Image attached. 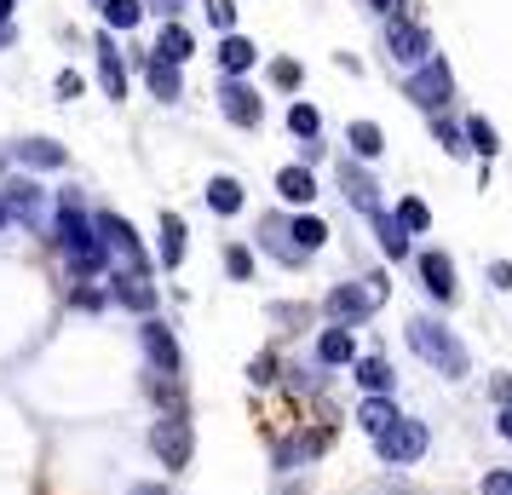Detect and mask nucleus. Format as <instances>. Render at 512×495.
<instances>
[{
	"label": "nucleus",
	"mask_w": 512,
	"mask_h": 495,
	"mask_svg": "<svg viewBox=\"0 0 512 495\" xmlns=\"http://www.w3.org/2000/svg\"><path fill=\"white\" fill-rule=\"evenodd\" d=\"M133 495H167L162 484H144V490H133Z\"/></svg>",
	"instance_id": "obj_44"
},
{
	"label": "nucleus",
	"mask_w": 512,
	"mask_h": 495,
	"mask_svg": "<svg viewBox=\"0 0 512 495\" xmlns=\"http://www.w3.org/2000/svg\"><path fill=\"white\" fill-rule=\"evenodd\" d=\"M225 116L236 121V127H259V98H254V87H242V81H225Z\"/></svg>",
	"instance_id": "obj_11"
},
{
	"label": "nucleus",
	"mask_w": 512,
	"mask_h": 495,
	"mask_svg": "<svg viewBox=\"0 0 512 495\" xmlns=\"http://www.w3.org/2000/svg\"><path fill=\"white\" fill-rule=\"evenodd\" d=\"M438 139H443V150H449V156H461L466 144H461V127H449V121H438Z\"/></svg>",
	"instance_id": "obj_35"
},
{
	"label": "nucleus",
	"mask_w": 512,
	"mask_h": 495,
	"mask_svg": "<svg viewBox=\"0 0 512 495\" xmlns=\"http://www.w3.org/2000/svg\"><path fill=\"white\" fill-rule=\"evenodd\" d=\"M466 139H472L466 150H478V156H495V150H501V144H495V127H489L484 116H472V121H466Z\"/></svg>",
	"instance_id": "obj_31"
},
{
	"label": "nucleus",
	"mask_w": 512,
	"mask_h": 495,
	"mask_svg": "<svg viewBox=\"0 0 512 495\" xmlns=\"http://www.w3.org/2000/svg\"><path fill=\"white\" fill-rule=\"evenodd\" d=\"M409 346H415V357H426L438 375H449V380H461V375H466L461 340L443 329V323H432V317H415V323H409Z\"/></svg>",
	"instance_id": "obj_1"
},
{
	"label": "nucleus",
	"mask_w": 512,
	"mask_h": 495,
	"mask_svg": "<svg viewBox=\"0 0 512 495\" xmlns=\"http://www.w3.org/2000/svg\"><path fill=\"white\" fill-rule=\"evenodd\" d=\"M357 380H363L369 398H386L392 392V363L386 357H357Z\"/></svg>",
	"instance_id": "obj_17"
},
{
	"label": "nucleus",
	"mask_w": 512,
	"mask_h": 495,
	"mask_svg": "<svg viewBox=\"0 0 512 495\" xmlns=\"http://www.w3.org/2000/svg\"><path fill=\"white\" fill-rule=\"evenodd\" d=\"M277 196H288V202H311V196H317L311 167H282L277 173Z\"/></svg>",
	"instance_id": "obj_18"
},
{
	"label": "nucleus",
	"mask_w": 512,
	"mask_h": 495,
	"mask_svg": "<svg viewBox=\"0 0 512 495\" xmlns=\"http://www.w3.org/2000/svg\"><path fill=\"white\" fill-rule=\"evenodd\" d=\"M98 12H104V24H110V29H139V18H144L139 0H104Z\"/></svg>",
	"instance_id": "obj_28"
},
{
	"label": "nucleus",
	"mask_w": 512,
	"mask_h": 495,
	"mask_svg": "<svg viewBox=\"0 0 512 495\" xmlns=\"http://www.w3.org/2000/svg\"><path fill=\"white\" fill-rule=\"evenodd\" d=\"M98 6H104V0H98Z\"/></svg>",
	"instance_id": "obj_48"
},
{
	"label": "nucleus",
	"mask_w": 512,
	"mask_h": 495,
	"mask_svg": "<svg viewBox=\"0 0 512 495\" xmlns=\"http://www.w3.org/2000/svg\"><path fill=\"white\" fill-rule=\"evenodd\" d=\"M374 12L380 18H403V0H374Z\"/></svg>",
	"instance_id": "obj_41"
},
{
	"label": "nucleus",
	"mask_w": 512,
	"mask_h": 495,
	"mask_svg": "<svg viewBox=\"0 0 512 495\" xmlns=\"http://www.w3.org/2000/svg\"><path fill=\"white\" fill-rule=\"evenodd\" d=\"M346 139H351V150H357V156H369V162L380 156V150H386V133H380L374 121H351V133H346Z\"/></svg>",
	"instance_id": "obj_26"
},
{
	"label": "nucleus",
	"mask_w": 512,
	"mask_h": 495,
	"mask_svg": "<svg viewBox=\"0 0 512 495\" xmlns=\"http://www.w3.org/2000/svg\"><path fill=\"white\" fill-rule=\"evenodd\" d=\"M144 386H150V398L162 403L167 415H185V392H179V375H150Z\"/></svg>",
	"instance_id": "obj_23"
},
{
	"label": "nucleus",
	"mask_w": 512,
	"mask_h": 495,
	"mask_svg": "<svg viewBox=\"0 0 512 495\" xmlns=\"http://www.w3.org/2000/svg\"><path fill=\"white\" fill-rule=\"evenodd\" d=\"M449 93H455V81H449V64H443V58H426V64L409 75V98H415L420 110H443Z\"/></svg>",
	"instance_id": "obj_6"
},
{
	"label": "nucleus",
	"mask_w": 512,
	"mask_h": 495,
	"mask_svg": "<svg viewBox=\"0 0 512 495\" xmlns=\"http://www.w3.org/2000/svg\"><path fill=\"white\" fill-rule=\"evenodd\" d=\"M6 12H12V0H0V18H6Z\"/></svg>",
	"instance_id": "obj_47"
},
{
	"label": "nucleus",
	"mask_w": 512,
	"mask_h": 495,
	"mask_svg": "<svg viewBox=\"0 0 512 495\" xmlns=\"http://www.w3.org/2000/svg\"><path fill=\"white\" fill-rule=\"evenodd\" d=\"M225 265H231V277H254V254L248 248H225Z\"/></svg>",
	"instance_id": "obj_33"
},
{
	"label": "nucleus",
	"mask_w": 512,
	"mask_h": 495,
	"mask_svg": "<svg viewBox=\"0 0 512 495\" xmlns=\"http://www.w3.org/2000/svg\"><path fill=\"white\" fill-rule=\"evenodd\" d=\"M501 438H512V409H501Z\"/></svg>",
	"instance_id": "obj_42"
},
{
	"label": "nucleus",
	"mask_w": 512,
	"mask_h": 495,
	"mask_svg": "<svg viewBox=\"0 0 512 495\" xmlns=\"http://www.w3.org/2000/svg\"><path fill=\"white\" fill-rule=\"evenodd\" d=\"M317 357H323V363H351V357H357V346H351V329H323V340H317Z\"/></svg>",
	"instance_id": "obj_24"
},
{
	"label": "nucleus",
	"mask_w": 512,
	"mask_h": 495,
	"mask_svg": "<svg viewBox=\"0 0 512 495\" xmlns=\"http://www.w3.org/2000/svg\"><path fill=\"white\" fill-rule=\"evenodd\" d=\"M6 41H12V24H6V18H0V47H6Z\"/></svg>",
	"instance_id": "obj_45"
},
{
	"label": "nucleus",
	"mask_w": 512,
	"mask_h": 495,
	"mask_svg": "<svg viewBox=\"0 0 512 495\" xmlns=\"http://www.w3.org/2000/svg\"><path fill=\"white\" fill-rule=\"evenodd\" d=\"M397 231L409 236V231H426V225H432V208H426V202H420V196H409V202H397Z\"/></svg>",
	"instance_id": "obj_29"
},
{
	"label": "nucleus",
	"mask_w": 512,
	"mask_h": 495,
	"mask_svg": "<svg viewBox=\"0 0 512 495\" xmlns=\"http://www.w3.org/2000/svg\"><path fill=\"white\" fill-rule=\"evenodd\" d=\"M208 208L213 213H236V208H242V185H236L231 173H219V179L208 185Z\"/></svg>",
	"instance_id": "obj_25"
},
{
	"label": "nucleus",
	"mask_w": 512,
	"mask_h": 495,
	"mask_svg": "<svg viewBox=\"0 0 512 495\" xmlns=\"http://www.w3.org/2000/svg\"><path fill=\"white\" fill-rule=\"evenodd\" d=\"M484 495H512V472H489V478H484Z\"/></svg>",
	"instance_id": "obj_37"
},
{
	"label": "nucleus",
	"mask_w": 512,
	"mask_h": 495,
	"mask_svg": "<svg viewBox=\"0 0 512 495\" xmlns=\"http://www.w3.org/2000/svg\"><path fill=\"white\" fill-rule=\"evenodd\" d=\"M190 52H196V41H190V29H185V24H167V29H162V41H156V58L179 70V64L190 58Z\"/></svg>",
	"instance_id": "obj_16"
},
{
	"label": "nucleus",
	"mask_w": 512,
	"mask_h": 495,
	"mask_svg": "<svg viewBox=\"0 0 512 495\" xmlns=\"http://www.w3.org/2000/svg\"><path fill=\"white\" fill-rule=\"evenodd\" d=\"M489 283H495V288H512V265L495 260V265H489Z\"/></svg>",
	"instance_id": "obj_39"
},
{
	"label": "nucleus",
	"mask_w": 512,
	"mask_h": 495,
	"mask_svg": "<svg viewBox=\"0 0 512 495\" xmlns=\"http://www.w3.org/2000/svg\"><path fill=\"white\" fill-rule=\"evenodd\" d=\"M357 421H363V432H369V438H380V432H386V426L397 421L392 398H363V409H357Z\"/></svg>",
	"instance_id": "obj_21"
},
{
	"label": "nucleus",
	"mask_w": 512,
	"mask_h": 495,
	"mask_svg": "<svg viewBox=\"0 0 512 495\" xmlns=\"http://www.w3.org/2000/svg\"><path fill=\"white\" fill-rule=\"evenodd\" d=\"M374 449H380V461H392V467H409V461H420L426 455V421H409V415H397L380 438H374Z\"/></svg>",
	"instance_id": "obj_3"
},
{
	"label": "nucleus",
	"mask_w": 512,
	"mask_h": 495,
	"mask_svg": "<svg viewBox=\"0 0 512 495\" xmlns=\"http://www.w3.org/2000/svg\"><path fill=\"white\" fill-rule=\"evenodd\" d=\"M24 162H29V167H64V144L35 139V144H24Z\"/></svg>",
	"instance_id": "obj_30"
},
{
	"label": "nucleus",
	"mask_w": 512,
	"mask_h": 495,
	"mask_svg": "<svg viewBox=\"0 0 512 495\" xmlns=\"http://www.w3.org/2000/svg\"><path fill=\"white\" fill-rule=\"evenodd\" d=\"M116 300L133 311H150L156 306V288L144 283V271H116Z\"/></svg>",
	"instance_id": "obj_13"
},
{
	"label": "nucleus",
	"mask_w": 512,
	"mask_h": 495,
	"mask_svg": "<svg viewBox=\"0 0 512 495\" xmlns=\"http://www.w3.org/2000/svg\"><path fill=\"white\" fill-rule=\"evenodd\" d=\"M150 6H162V12H173V0H150Z\"/></svg>",
	"instance_id": "obj_46"
},
{
	"label": "nucleus",
	"mask_w": 512,
	"mask_h": 495,
	"mask_svg": "<svg viewBox=\"0 0 512 495\" xmlns=\"http://www.w3.org/2000/svg\"><path fill=\"white\" fill-rule=\"evenodd\" d=\"M98 87H104V98H127V70H121V52L110 35L98 41Z\"/></svg>",
	"instance_id": "obj_10"
},
{
	"label": "nucleus",
	"mask_w": 512,
	"mask_h": 495,
	"mask_svg": "<svg viewBox=\"0 0 512 495\" xmlns=\"http://www.w3.org/2000/svg\"><path fill=\"white\" fill-rule=\"evenodd\" d=\"M208 18H213L219 29H225V35H231V24H236V6H231V0H208Z\"/></svg>",
	"instance_id": "obj_34"
},
{
	"label": "nucleus",
	"mask_w": 512,
	"mask_h": 495,
	"mask_svg": "<svg viewBox=\"0 0 512 495\" xmlns=\"http://www.w3.org/2000/svg\"><path fill=\"white\" fill-rule=\"evenodd\" d=\"M58 93H64V98H75V93H81V75H75V70H64V75H58Z\"/></svg>",
	"instance_id": "obj_40"
},
{
	"label": "nucleus",
	"mask_w": 512,
	"mask_h": 495,
	"mask_svg": "<svg viewBox=\"0 0 512 495\" xmlns=\"http://www.w3.org/2000/svg\"><path fill=\"white\" fill-rule=\"evenodd\" d=\"M0 196H6V208H12V219H24V225H35V231L47 225V208H41V190L29 185V179H18V185H6Z\"/></svg>",
	"instance_id": "obj_9"
},
{
	"label": "nucleus",
	"mask_w": 512,
	"mask_h": 495,
	"mask_svg": "<svg viewBox=\"0 0 512 495\" xmlns=\"http://www.w3.org/2000/svg\"><path fill=\"white\" fill-rule=\"evenodd\" d=\"M271 75H277L282 87H300V64H294V58H282V64H271Z\"/></svg>",
	"instance_id": "obj_36"
},
{
	"label": "nucleus",
	"mask_w": 512,
	"mask_h": 495,
	"mask_svg": "<svg viewBox=\"0 0 512 495\" xmlns=\"http://www.w3.org/2000/svg\"><path fill=\"white\" fill-rule=\"evenodd\" d=\"M288 127H294L300 139H317V133H323V116H317L311 104H294V110H288Z\"/></svg>",
	"instance_id": "obj_32"
},
{
	"label": "nucleus",
	"mask_w": 512,
	"mask_h": 495,
	"mask_svg": "<svg viewBox=\"0 0 512 495\" xmlns=\"http://www.w3.org/2000/svg\"><path fill=\"white\" fill-rule=\"evenodd\" d=\"M139 340H144V357L156 363V375H179V340L167 334V323L150 317V323L139 329Z\"/></svg>",
	"instance_id": "obj_8"
},
{
	"label": "nucleus",
	"mask_w": 512,
	"mask_h": 495,
	"mask_svg": "<svg viewBox=\"0 0 512 495\" xmlns=\"http://www.w3.org/2000/svg\"><path fill=\"white\" fill-rule=\"evenodd\" d=\"M254 58H259L254 41H242V35H225V41H219V64H225V75H242Z\"/></svg>",
	"instance_id": "obj_20"
},
{
	"label": "nucleus",
	"mask_w": 512,
	"mask_h": 495,
	"mask_svg": "<svg viewBox=\"0 0 512 495\" xmlns=\"http://www.w3.org/2000/svg\"><path fill=\"white\" fill-rule=\"evenodd\" d=\"M98 242H104V254H116L127 271H144V254H139V236H133V225L121 219V213H98L93 219Z\"/></svg>",
	"instance_id": "obj_4"
},
{
	"label": "nucleus",
	"mask_w": 512,
	"mask_h": 495,
	"mask_svg": "<svg viewBox=\"0 0 512 495\" xmlns=\"http://www.w3.org/2000/svg\"><path fill=\"white\" fill-rule=\"evenodd\" d=\"M185 219H179V213H162V265L167 271H179V265H185Z\"/></svg>",
	"instance_id": "obj_14"
},
{
	"label": "nucleus",
	"mask_w": 512,
	"mask_h": 495,
	"mask_svg": "<svg viewBox=\"0 0 512 495\" xmlns=\"http://www.w3.org/2000/svg\"><path fill=\"white\" fill-rule=\"evenodd\" d=\"M277 380V357H259L254 363V386H271Z\"/></svg>",
	"instance_id": "obj_38"
},
{
	"label": "nucleus",
	"mask_w": 512,
	"mask_h": 495,
	"mask_svg": "<svg viewBox=\"0 0 512 495\" xmlns=\"http://www.w3.org/2000/svg\"><path fill=\"white\" fill-rule=\"evenodd\" d=\"M340 185H346V196H351V202H357L363 213H369V219L380 213V196H374V179L363 173V167H340Z\"/></svg>",
	"instance_id": "obj_15"
},
{
	"label": "nucleus",
	"mask_w": 512,
	"mask_h": 495,
	"mask_svg": "<svg viewBox=\"0 0 512 495\" xmlns=\"http://www.w3.org/2000/svg\"><path fill=\"white\" fill-rule=\"evenodd\" d=\"M374 231H380V248H386V260H403V254H409V236L397 231L392 213H374Z\"/></svg>",
	"instance_id": "obj_27"
},
{
	"label": "nucleus",
	"mask_w": 512,
	"mask_h": 495,
	"mask_svg": "<svg viewBox=\"0 0 512 495\" xmlns=\"http://www.w3.org/2000/svg\"><path fill=\"white\" fill-rule=\"evenodd\" d=\"M386 47H392L397 64H426V58H432V35L420 24H409V18H392V24H386Z\"/></svg>",
	"instance_id": "obj_7"
},
{
	"label": "nucleus",
	"mask_w": 512,
	"mask_h": 495,
	"mask_svg": "<svg viewBox=\"0 0 512 495\" xmlns=\"http://www.w3.org/2000/svg\"><path fill=\"white\" fill-rule=\"evenodd\" d=\"M288 236H294V254H317V248L328 242V225L305 213V219H294V225H288Z\"/></svg>",
	"instance_id": "obj_19"
},
{
	"label": "nucleus",
	"mask_w": 512,
	"mask_h": 495,
	"mask_svg": "<svg viewBox=\"0 0 512 495\" xmlns=\"http://www.w3.org/2000/svg\"><path fill=\"white\" fill-rule=\"evenodd\" d=\"M380 294H386V277H369V283H340L328 294V317L346 329V323H363L374 306H380Z\"/></svg>",
	"instance_id": "obj_2"
},
{
	"label": "nucleus",
	"mask_w": 512,
	"mask_h": 495,
	"mask_svg": "<svg viewBox=\"0 0 512 495\" xmlns=\"http://www.w3.org/2000/svg\"><path fill=\"white\" fill-rule=\"evenodd\" d=\"M6 225H12V208H6V196H0V231H6Z\"/></svg>",
	"instance_id": "obj_43"
},
{
	"label": "nucleus",
	"mask_w": 512,
	"mask_h": 495,
	"mask_svg": "<svg viewBox=\"0 0 512 495\" xmlns=\"http://www.w3.org/2000/svg\"><path fill=\"white\" fill-rule=\"evenodd\" d=\"M150 449L162 455V467H190V421L185 415H162V421L150 426Z\"/></svg>",
	"instance_id": "obj_5"
},
{
	"label": "nucleus",
	"mask_w": 512,
	"mask_h": 495,
	"mask_svg": "<svg viewBox=\"0 0 512 495\" xmlns=\"http://www.w3.org/2000/svg\"><path fill=\"white\" fill-rule=\"evenodd\" d=\"M420 277H426V288L438 294V300H455V265H449V254H420Z\"/></svg>",
	"instance_id": "obj_12"
},
{
	"label": "nucleus",
	"mask_w": 512,
	"mask_h": 495,
	"mask_svg": "<svg viewBox=\"0 0 512 495\" xmlns=\"http://www.w3.org/2000/svg\"><path fill=\"white\" fill-rule=\"evenodd\" d=\"M144 81H150V93L167 98V104L179 98V70H173V64H162V58H150V64H144Z\"/></svg>",
	"instance_id": "obj_22"
}]
</instances>
